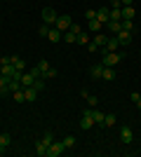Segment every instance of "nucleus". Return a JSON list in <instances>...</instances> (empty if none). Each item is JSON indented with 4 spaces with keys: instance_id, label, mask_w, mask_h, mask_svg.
<instances>
[{
    "instance_id": "f257e3e1",
    "label": "nucleus",
    "mask_w": 141,
    "mask_h": 157,
    "mask_svg": "<svg viewBox=\"0 0 141 157\" xmlns=\"http://www.w3.org/2000/svg\"><path fill=\"white\" fill-rule=\"evenodd\" d=\"M120 59H122V54H118V52H104V56H101V63L108 66V68H113L115 63H120Z\"/></svg>"
},
{
    "instance_id": "f03ea898",
    "label": "nucleus",
    "mask_w": 141,
    "mask_h": 157,
    "mask_svg": "<svg viewBox=\"0 0 141 157\" xmlns=\"http://www.w3.org/2000/svg\"><path fill=\"white\" fill-rule=\"evenodd\" d=\"M92 127H96V124H94L92 110H89V108H87V110H82V117H80V129H82V131H89V129H92Z\"/></svg>"
},
{
    "instance_id": "7ed1b4c3",
    "label": "nucleus",
    "mask_w": 141,
    "mask_h": 157,
    "mask_svg": "<svg viewBox=\"0 0 141 157\" xmlns=\"http://www.w3.org/2000/svg\"><path fill=\"white\" fill-rule=\"evenodd\" d=\"M66 152V145H64V141H54L49 148H47V157H59Z\"/></svg>"
},
{
    "instance_id": "20e7f679",
    "label": "nucleus",
    "mask_w": 141,
    "mask_h": 157,
    "mask_svg": "<svg viewBox=\"0 0 141 157\" xmlns=\"http://www.w3.org/2000/svg\"><path fill=\"white\" fill-rule=\"evenodd\" d=\"M57 19H59V14L54 12L52 7H45V10H42V21H45L47 26H54V24H57Z\"/></svg>"
},
{
    "instance_id": "39448f33",
    "label": "nucleus",
    "mask_w": 141,
    "mask_h": 157,
    "mask_svg": "<svg viewBox=\"0 0 141 157\" xmlns=\"http://www.w3.org/2000/svg\"><path fill=\"white\" fill-rule=\"evenodd\" d=\"M71 24H73V21H71V17H68V14H59V19H57V24H54V26L59 28L61 33H66L68 28H71Z\"/></svg>"
},
{
    "instance_id": "423d86ee",
    "label": "nucleus",
    "mask_w": 141,
    "mask_h": 157,
    "mask_svg": "<svg viewBox=\"0 0 141 157\" xmlns=\"http://www.w3.org/2000/svg\"><path fill=\"white\" fill-rule=\"evenodd\" d=\"M132 35H134V33H129V31H120L118 33V35H115V40H118V42H120V47H127L129 42H132Z\"/></svg>"
},
{
    "instance_id": "0eeeda50",
    "label": "nucleus",
    "mask_w": 141,
    "mask_h": 157,
    "mask_svg": "<svg viewBox=\"0 0 141 157\" xmlns=\"http://www.w3.org/2000/svg\"><path fill=\"white\" fill-rule=\"evenodd\" d=\"M120 141H122L125 145H129L132 141H134V134H132V129H129V127H122V129H120Z\"/></svg>"
},
{
    "instance_id": "6e6552de",
    "label": "nucleus",
    "mask_w": 141,
    "mask_h": 157,
    "mask_svg": "<svg viewBox=\"0 0 141 157\" xmlns=\"http://www.w3.org/2000/svg\"><path fill=\"white\" fill-rule=\"evenodd\" d=\"M118 47H120V42L115 40V35H111V38H108V42L101 47V52H118Z\"/></svg>"
},
{
    "instance_id": "1a4fd4ad",
    "label": "nucleus",
    "mask_w": 141,
    "mask_h": 157,
    "mask_svg": "<svg viewBox=\"0 0 141 157\" xmlns=\"http://www.w3.org/2000/svg\"><path fill=\"white\" fill-rule=\"evenodd\" d=\"M47 38L52 40V42H61V40H64V33H61L57 26H49V33H47Z\"/></svg>"
},
{
    "instance_id": "9d476101",
    "label": "nucleus",
    "mask_w": 141,
    "mask_h": 157,
    "mask_svg": "<svg viewBox=\"0 0 141 157\" xmlns=\"http://www.w3.org/2000/svg\"><path fill=\"white\" fill-rule=\"evenodd\" d=\"M24 96H26L28 103H33L35 98H38V89H35L33 85H31V87H24Z\"/></svg>"
},
{
    "instance_id": "9b49d317",
    "label": "nucleus",
    "mask_w": 141,
    "mask_h": 157,
    "mask_svg": "<svg viewBox=\"0 0 141 157\" xmlns=\"http://www.w3.org/2000/svg\"><path fill=\"white\" fill-rule=\"evenodd\" d=\"M120 14H122V19H134V17H136V10L132 5H125L120 10Z\"/></svg>"
},
{
    "instance_id": "f8f14e48",
    "label": "nucleus",
    "mask_w": 141,
    "mask_h": 157,
    "mask_svg": "<svg viewBox=\"0 0 141 157\" xmlns=\"http://www.w3.org/2000/svg\"><path fill=\"white\" fill-rule=\"evenodd\" d=\"M101 75H104V63H96V66H92V68H89V78L99 80Z\"/></svg>"
},
{
    "instance_id": "ddd939ff",
    "label": "nucleus",
    "mask_w": 141,
    "mask_h": 157,
    "mask_svg": "<svg viewBox=\"0 0 141 157\" xmlns=\"http://www.w3.org/2000/svg\"><path fill=\"white\" fill-rule=\"evenodd\" d=\"M82 98L87 101V105H89V108H96V105H99V98L94 96V94H89V92H82Z\"/></svg>"
},
{
    "instance_id": "4468645a",
    "label": "nucleus",
    "mask_w": 141,
    "mask_h": 157,
    "mask_svg": "<svg viewBox=\"0 0 141 157\" xmlns=\"http://www.w3.org/2000/svg\"><path fill=\"white\" fill-rule=\"evenodd\" d=\"M35 155L47 157V143H42V138H38V141H35Z\"/></svg>"
},
{
    "instance_id": "2eb2a0df",
    "label": "nucleus",
    "mask_w": 141,
    "mask_h": 157,
    "mask_svg": "<svg viewBox=\"0 0 141 157\" xmlns=\"http://www.w3.org/2000/svg\"><path fill=\"white\" fill-rule=\"evenodd\" d=\"M92 117H94V124H96V127H104V117H106V115H104L101 110L92 108Z\"/></svg>"
},
{
    "instance_id": "dca6fc26",
    "label": "nucleus",
    "mask_w": 141,
    "mask_h": 157,
    "mask_svg": "<svg viewBox=\"0 0 141 157\" xmlns=\"http://www.w3.org/2000/svg\"><path fill=\"white\" fill-rule=\"evenodd\" d=\"M96 19L101 21V24H108V7H99V10H96Z\"/></svg>"
},
{
    "instance_id": "f3484780",
    "label": "nucleus",
    "mask_w": 141,
    "mask_h": 157,
    "mask_svg": "<svg viewBox=\"0 0 141 157\" xmlns=\"http://www.w3.org/2000/svg\"><path fill=\"white\" fill-rule=\"evenodd\" d=\"M92 42H96V45H99V47H104V45H106V42H108V35H106V33H94Z\"/></svg>"
},
{
    "instance_id": "a211bd4d",
    "label": "nucleus",
    "mask_w": 141,
    "mask_h": 157,
    "mask_svg": "<svg viewBox=\"0 0 141 157\" xmlns=\"http://www.w3.org/2000/svg\"><path fill=\"white\" fill-rule=\"evenodd\" d=\"M115 75H118V73H115L113 68H108V66H104V75H101V78L106 80V82H113V80H115Z\"/></svg>"
},
{
    "instance_id": "6ab92c4d",
    "label": "nucleus",
    "mask_w": 141,
    "mask_h": 157,
    "mask_svg": "<svg viewBox=\"0 0 141 157\" xmlns=\"http://www.w3.org/2000/svg\"><path fill=\"white\" fill-rule=\"evenodd\" d=\"M12 63H14V68H17L19 73H24V71H26V61L21 59V56H12Z\"/></svg>"
},
{
    "instance_id": "aec40b11",
    "label": "nucleus",
    "mask_w": 141,
    "mask_h": 157,
    "mask_svg": "<svg viewBox=\"0 0 141 157\" xmlns=\"http://www.w3.org/2000/svg\"><path fill=\"white\" fill-rule=\"evenodd\" d=\"M108 31L113 33V35H118L122 31V21H108Z\"/></svg>"
},
{
    "instance_id": "412c9836",
    "label": "nucleus",
    "mask_w": 141,
    "mask_h": 157,
    "mask_svg": "<svg viewBox=\"0 0 141 157\" xmlns=\"http://www.w3.org/2000/svg\"><path fill=\"white\" fill-rule=\"evenodd\" d=\"M115 122H118V117H115L113 113H108L106 117H104V127H106V129H111V127H115Z\"/></svg>"
},
{
    "instance_id": "4be33fe9",
    "label": "nucleus",
    "mask_w": 141,
    "mask_h": 157,
    "mask_svg": "<svg viewBox=\"0 0 141 157\" xmlns=\"http://www.w3.org/2000/svg\"><path fill=\"white\" fill-rule=\"evenodd\" d=\"M35 68H38V71H40V78H42V75H45V73L49 71V68H52V66L47 63L45 59H40V61H38V63H35Z\"/></svg>"
},
{
    "instance_id": "5701e85b",
    "label": "nucleus",
    "mask_w": 141,
    "mask_h": 157,
    "mask_svg": "<svg viewBox=\"0 0 141 157\" xmlns=\"http://www.w3.org/2000/svg\"><path fill=\"white\" fill-rule=\"evenodd\" d=\"M101 26L104 24L99 19H89V33H101Z\"/></svg>"
},
{
    "instance_id": "b1692460",
    "label": "nucleus",
    "mask_w": 141,
    "mask_h": 157,
    "mask_svg": "<svg viewBox=\"0 0 141 157\" xmlns=\"http://www.w3.org/2000/svg\"><path fill=\"white\" fill-rule=\"evenodd\" d=\"M21 89H24V85H21V80H14V78L10 80V92H12V94H14V92H21Z\"/></svg>"
},
{
    "instance_id": "393cba45",
    "label": "nucleus",
    "mask_w": 141,
    "mask_h": 157,
    "mask_svg": "<svg viewBox=\"0 0 141 157\" xmlns=\"http://www.w3.org/2000/svg\"><path fill=\"white\" fill-rule=\"evenodd\" d=\"M122 31L134 33V31H136V26H134V19H122Z\"/></svg>"
},
{
    "instance_id": "a878e982",
    "label": "nucleus",
    "mask_w": 141,
    "mask_h": 157,
    "mask_svg": "<svg viewBox=\"0 0 141 157\" xmlns=\"http://www.w3.org/2000/svg\"><path fill=\"white\" fill-rule=\"evenodd\" d=\"M120 10H122V7H120ZM120 10H108V19H111V21H122Z\"/></svg>"
},
{
    "instance_id": "bb28decb",
    "label": "nucleus",
    "mask_w": 141,
    "mask_h": 157,
    "mask_svg": "<svg viewBox=\"0 0 141 157\" xmlns=\"http://www.w3.org/2000/svg\"><path fill=\"white\" fill-rule=\"evenodd\" d=\"M42 143H47V148H49V145H52L54 143V134H52V131H45V134H42Z\"/></svg>"
},
{
    "instance_id": "cd10ccee",
    "label": "nucleus",
    "mask_w": 141,
    "mask_h": 157,
    "mask_svg": "<svg viewBox=\"0 0 141 157\" xmlns=\"http://www.w3.org/2000/svg\"><path fill=\"white\" fill-rule=\"evenodd\" d=\"M10 143H12V136H10V134H0V145H2V148H10Z\"/></svg>"
},
{
    "instance_id": "c85d7f7f",
    "label": "nucleus",
    "mask_w": 141,
    "mask_h": 157,
    "mask_svg": "<svg viewBox=\"0 0 141 157\" xmlns=\"http://www.w3.org/2000/svg\"><path fill=\"white\" fill-rule=\"evenodd\" d=\"M75 42H78V45H89V33L82 31L80 35H78V40H75Z\"/></svg>"
},
{
    "instance_id": "c756f323",
    "label": "nucleus",
    "mask_w": 141,
    "mask_h": 157,
    "mask_svg": "<svg viewBox=\"0 0 141 157\" xmlns=\"http://www.w3.org/2000/svg\"><path fill=\"white\" fill-rule=\"evenodd\" d=\"M75 40H78V35H75V33H71V31H66V33H64V42H68V45H73Z\"/></svg>"
},
{
    "instance_id": "7c9ffc66",
    "label": "nucleus",
    "mask_w": 141,
    "mask_h": 157,
    "mask_svg": "<svg viewBox=\"0 0 141 157\" xmlns=\"http://www.w3.org/2000/svg\"><path fill=\"white\" fill-rule=\"evenodd\" d=\"M61 141H64V145H66V150H68V148H73V145H75V136H64V138H61Z\"/></svg>"
},
{
    "instance_id": "2f4dec72",
    "label": "nucleus",
    "mask_w": 141,
    "mask_h": 157,
    "mask_svg": "<svg viewBox=\"0 0 141 157\" xmlns=\"http://www.w3.org/2000/svg\"><path fill=\"white\" fill-rule=\"evenodd\" d=\"M33 87H35V89H38V92H42V89H45V78H35Z\"/></svg>"
},
{
    "instance_id": "473e14b6",
    "label": "nucleus",
    "mask_w": 141,
    "mask_h": 157,
    "mask_svg": "<svg viewBox=\"0 0 141 157\" xmlns=\"http://www.w3.org/2000/svg\"><path fill=\"white\" fill-rule=\"evenodd\" d=\"M14 101H17V103H26V96H24V89H21V92H14Z\"/></svg>"
},
{
    "instance_id": "72a5a7b5",
    "label": "nucleus",
    "mask_w": 141,
    "mask_h": 157,
    "mask_svg": "<svg viewBox=\"0 0 141 157\" xmlns=\"http://www.w3.org/2000/svg\"><path fill=\"white\" fill-rule=\"evenodd\" d=\"M68 31H71V33H75V35H80V33H82V28H80V24H75V21H73Z\"/></svg>"
},
{
    "instance_id": "f704fd0d",
    "label": "nucleus",
    "mask_w": 141,
    "mask_h": 157,
    "mask_svg": "<svg viewBox=\"0 0 141 157\" xmlns=\"http://www.w3.org/2000/svg\"><path fill=\"white\" fill-rule=\"evenodd\" d=\"M108 7H111V10H120L122 2H120V0H108Z\"/></svg>"
},
{
    "instance_id": "c9c22d12",
    "label": "nucleus",
    "mask_w": 141,
    "mask_h": 157,
    "mask_svg": "<svg viewBox=\"0 0 141 157\" xmlns=\"http://www.w3.org/2000/svg\"><path fill=\"white\" fill-rule=\"evenodd\" d=\"M57 75H59V73H57V68H49V71H47L45 75H42V78H45V80H49V78H57Z\"/></svg>"
},
{
    "instance_id": "e433bc0d",
    "label": "nucleus",
    "mask_w": 141,
    "mask_h": 157,
    "mask_svg": "<svg viewBox=\"0 0 141 157\" xmlns=\"http://www.w3.org/2000/svg\"><path fill=\"white\" fill-rule=\"evenodd\" d=\"M10 80H12V78H7V75L0 73V85H2V87H10Z\"/></svg>"
},
{
    "instance_id": "4c0bfd02",
    "label": "nucleus",
    "mask_w": 141,
    "mask_h": 157,
    "mask_svg": "<svg viewBox=\"0 0 141 157\" xmlns=\"http://www.w3.org/2000/svg\"><path fill=\"white\" fill-rule=\"evenodd\" d=\"M85 19H96V10H87V12H85Z\"/></svg>"
},
{
    "instance_id": "58836bf2",
    "label": "nucleus",
    "mask_w": 141,
    "mask_h": 157,
    "mask_svg": "<svg viewBox=\"0 0 141 157\" xmlns=\"http://www.w3.org/2000/svg\"><path fill=\"white\" fill-rule=\"evenodd\" d=\"M87 47H89V52H92V54H96V52H101V47H99V45H96V42H89V45H87Z\"/></svg>"
},
{
    "instance_id": "ea45409f",
    "label": "nucleus",
    "mask_w": 141,
    "mask_h": 157,
    "mask_svg": "<svg viewBox=\"0 0 141 157\" xmlns=\"http://www.w3.org/2000/svg\"><path fill=\"white\" fill-rule=\"evenodd\" d=\"M38 33H40V35H45V38H47V33H49V26H47V24H42V26L38 28Z\"/></svg>"
},
{
    "instance_id": "a19ab883",
    "label": "nucleus",
    "mask_w": 141,
    "mask_h": 157,
    "mask_svg": "<svg viewBox=\"0 0 141 157\" xmlns=\"http://www.w3.org/2000/svg\"><path fill=\"white\" fill-rule=\"evenodd\" d=\"M7 94H12V92H10V87H2V85H0V96H7Z\"/></svg>"
},
{
    "instance_id": "79ce46f5",
    "label": "nucleus",
    "mask_w": 141,
    "mask_h": 157,
    "mask_svg": "<svg viewBox=\"0 0 141 157\" xmlns=\"http://www.w3.org/2000/svg\"><path fill=\"white\" fill-rule=\"evenodd\" d=\"M120 2H122V7H125V5H132L134 0H120Z\"/></svg>"
},
{
    "instance_id": "37998d69",
    "label": "nucleus",
    "mask_w": 141,
    "mask_h": 157,
    "mask_svg": "<svg viewBox=\"0 0 141 157\" xmlns=\"http://www.w3.org/2000/svg\"><path fill=\"white\" fill-rule=\"evenodd\" d=\"M134 103H136V108H141V96H139V98H136Z\"/></svg>"
},
{
    "instance_id": "c03bdc74",
    "label": "nucleus",
    "mask_w": 141,
    "mask_h": 157,
    "mask_svg": "<svg viewBox=\"0 0 141 157\" xmlns=\"http://www.w3.org/2000/svg\"><path fill=\"white\" fill-rule=\"evenodd\" d=\"M5 150H7V148H2V145H0V155H5Z\"/></svg>"
},
{
    "instance_id": "a18cd8bd",
    "label": "nucleus",
    "mask_w": 141,
    "mask_h": 157,
    "mask_svg": "<svg viewBox=\"0 0 141 157\" xmlns=\"http://www.w3.org/2000/svg\"><path fill=\"white\" fill-rule=\"evenodd\" d=\"M139 54H141V52H139Z\"/></svg>"
}]
</instances>
